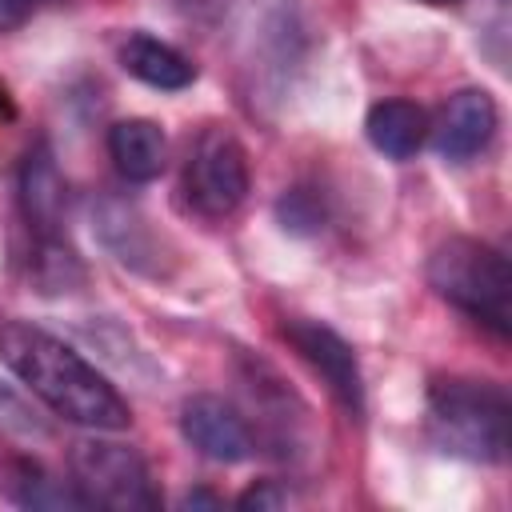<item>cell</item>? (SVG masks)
I'll use <instances>...</instances> for the list:
<instances>
[{
	"label": "cell",
	"mask_w": 512,
	"mask_h": 512,
	"mask_svg": "<svg viewBox=\"0 0 512 512\" xmlns=\"http://www.w3.org/2000/svg\"><path fill=\"white\" fill-rule=\"evenodd\" d=\"M428 284L468 312L472 320L488 324L496 336H508L512 328V268L508 260L468 236H456L440 244L428 260Z\"/></svg>",
	"instance_id": "obj_3"
},
{
	"label": "cell",
	"mask_w": 512,
	"mask_h": 512,
	"mask_svg": "<svg viewBox=\"0 0 512 512\" xmlns=\"http://www.w3.org/2000/svg\"><path fill=\"white\" fill-rule=\"evenodd\" d=\"M72 488L84 508L108 512H148L156 508V492L148 480V464L136 448L112 440H80L72 448Z\"/></svg>",
	"instance_id": "obj_4"
},
{
	"label": "cell",
	"mask_w": 512,
	"mask_h": 512,
	"mask_svg": "<svg viewBox=\"0 0 512 512\" xmlns=\"http://www.w3.org/2000/svg\"><path fill=\"white\" fill-rule=\"evenodd\" d=\"M288 500H292L288 488H280L276 480H260V484H252L248 492H240L236 508H244V512H276V508H284Z\"/></svg>",
	"instance_id": "obj_15"
},
{
	"label": "cell",
	"mask_w": 512,
	"mask_h": 512,
	"mask_svg": "<svg viewBox=\"0 0 512 512\" xmlns=\"http://www.w3.org/2000/svg\"><path fill=\"white\" fill-rule=\"evenodd\" d=\"M496 132V100L484 88H460L448 96L440 124H436V148L448 160H468L476 156Z\"/></svg>",
	"instance_id": "obj_8"
},
{
	"label": "cell",
	"mask_w": 512,
	"mask_h": 512,
	"mask_svg": "<svg viewBox=\"0 0 512 512\" xmlns=\"http://www.w3.org/2000/svg\"><path fill=\"white\" fill-rule=\"evenodd\" d=\"M32 12V0H0V32L8 28H20Z\"/></svg>",
	"instance_id": "obj_16"
},
{
	"label": "cell",
	"mask_w": 512,
	"mask_h": 512,
	"mask_svg": "<svg viewBox=\"0 0 512 512\" xmlns=\"http://www.w3.org/2000/svg\"><path fill=\"white\" fill-rule=\"evenodd\" d=\"M108 156L116 160V168L128 180L144 184V180H156L164 172L168 140H164L160 124H152V120H120L108 132Z\"/></svg>",
	"instance_id": "obj_11"
},
{
	"label": "cell",
	"mask_w": 512,
	"mask_h": 512,
	"mask_svg": "<svg viewBox=\"0 0 512 512\" xmlns=\"http://www.w3.org/2000/svg\"><path fill=\"white\" fill-rule=\"evenodd\" d=\"M0 360L36 400H44L68 424L116 432L132 420L124 396L76 348L28 320H8L0 328Z\"/></svg>",
	"instance_id": "obj_1"
},
{
	"label": "cell",
	"mask_w": 512,
	"mask_h": 512,
	"mask_svg": "<svg viewBox=\"0 0 512 512\" xmlns=\"http://www.w3.org/2000/svg\"><path fill=\"white\" fill-rule=\"evenodd\" d=\"M20 204H24L28 224L40 232V240L56 236V224H60V212H64V180H60V168H56L48 144L28 148V156H24Z\"/></svg>",
	"instance_id": "obj_10"
},
{
	"label": "cell",
	"mask_w": 512,
	"mask_h": 512,
	"mask_svg": "<svg viewBox=\"0 0 512 512\" xmlns=\"http://www.w3.org/2000/svg\"><path fill=\"white\" fill-rule=\"evenodd\" d=\"M8 492H12V500L24 504V508H84V500H80L76 488L56 484L40 464H28V460H20V464L12 468Z\"/></svg>",
	"instance_id": "obj_13"
},
{
	"label": "cell",
	"mask_w": 512,
	"mask_h": 512,
	"mask_svg": "<svg viewBox=\"0 0 512 512\" xmlns=\"http://www.w3.org/2000/svg\"><path fill=\"white\" fill-rule=\"evenodd\" d=\"M420 4H436V8H444V4H456V0H420Z\"/></svg>",
	"instance_id": "obj_19"
},
{
	"label": "cell",
	"mask_w": 512,
	"mask_h": 512,
	"mask_svg": "<svg viewBox=\"0 0 512 512\" xmlns=\"http://www.w3.org/2000/svg\"><path fill=\"white\" fill-rule=\"evenodd\" d=\"M120 68L128 76H136L140 84L160 88V92H176V88H188L196 80V64L148 32H132L120 44Z\"/></svg>",
	"instance_id": "obj_9"
},
{
	"label": "cell",
	"mask_w": 512,
	"mask_h": 512,
	"mask_svg": "<svg viewBox=\"0 0 512 512\" xmlns=\"http://www.w3.org/2000/svg\"><path fill=\"white\" fill-rule=\"evenodd\" d=\"M180 432H184V440L192 448H200L208 460H220V464H240L252 452L248 424L220 396H192V400H184Z\"/></svg>",
	"instance_id": "obj_7"
},
{
	"label": "cell",
	"mask_w": 512,
	"mask_h": 512,
	"mask_svg": "<svg viewBox=\"0 0 512 512\" xmlns=\"http://www.w3.org/2000/svg\"><path fill=\"white\" fill-rule=\"evenodd\" d=\"M284 336L312 364V372L324 376L328 392L352 416H360L364 412V380H360V364H356L352 344L340 332H332L328 324H320V320H288L284 324Z\"/></svg>",
	"instance_id": "obj_6"
},
{
	"label": "cell",
	"mask_w": 512,
	"mask_h": 512,
	"mask_svg": "<svg viewBox=\"0 0 512 512\" xmlns=\"http://www.w3.org/2000/svg\"><path fill=\"white\" fill-rule=\"evenodd\" d=\"M184 508H220V496H212V492H188L184 496Z\"/></svg>",
	"instance_id": "obj_17"
},
{
	"label": "cell",
	"mask_w": 512,
	"mask_h": 512,
	"mask_svg": "<svg viewBox=\"0 0 512 512\" xmlns=\"http://www.w3.org/2000/svg\"><path fill=\"white\" fill-rule=\"evenodd\" d=\"M276 216H280V224L292 228V232H316L320 220H324V208H320V200H316L308 188H292V192L280 196Z\"/></svg>",
	"instance_id": "obj_14"
},
{
	"label": "cell",
	"mask_w": 512,
	"mask_h": 512,
	"mask_svg": "<svg viewBox=\"0 0 512 512\" xmlns=\"http://www.w3.org/2000/svg\"><path fill=\"white\" fill-rule=\"evenodd\" d=\"M12 112H16V108H12V100H8V88H4V84H0V116H4V120H8V116H12Z\"/></svg>",
	"instance_id": "obj_18"
},
{
	"label": "cell",
	"mask_w": 512,
	"mask_h": 512,
	"mask_svg": "<svg viewBox=\"0 0 512 512\" xmlns=\"http://www.w3.org/2000/svg\"><path fill=\"white\" fill-rule=\"evenodd\" d=\"M364 128H368V140L392 160L416 156V148L428 140V116L412 100H380V104H372Z\"/></svg>",
	"instance_id": "obj_12"
},
{
	"label": "cell",
	"mask_w": 512,
	"mask_h": 512,
	"mask_svg": "<svg viewBox=\"0 0 512 512\" xmlns=\"http://www.w3.org/2000/svg\"><path fill=\"white\" fill-rule=\"evenodd\" d=\"M188 196L204 216H228L248 196V156L224 128H208L188 160Z\"/></svg>",
	"instance_id": "obj_5"
},
{
	"label": "cell",
	"mask_w": 512,
	"mask_h": 512,
	"mask_svg": "<svg viewBox=\"0 0 512 512\" xmlns=\"http://www.w3.org/2000/svg\"><path fill=\"white\" fill-rule=\"evenodd\" d=\"M428 428L448 456L500 464L508 456V396L488 380H436L428 388Z\"/></svg>",
	"instance_id": "obj_2"
}]
</instances>
